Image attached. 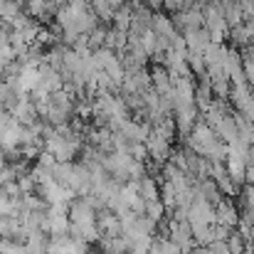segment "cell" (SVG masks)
Instances as JSON below:
<instances>
[{"label":"cell","mask_w":254,"mask_h":254,"mask_svg":"<svg viewBox=\"0 0 254 254\" xmlns=\"http://www.w3.org/2000/svg\"><path fill=\"white\" fill-rule=\"evenodd\" d=\"M146 151H148V161H156V163H168L170 153H173V143H168L166 138H161L158 133H148V138L143 141Z\"/></svg>","instance_id":"6da1fadb"},{"label":"cell","mask_w":254,"mask_h":254,"mask_svg":"<svg viewBox=\"0 0 254 254\" xmlns=\"http://www.w3.org/2000/svg\"><path fill=\"white\" fill-rule=\"evenodd\" d=\"M237 222H240V210H237V205H235L230 197H222L220 205L215 207V225H222V227H227V230H235Z\"/></svg>","instance_id":"7a4b0ae2"},{"label":"cell","mask_w":254,"mask_h":254,"mask_svg":"<svg viewBox=\"0 0 254 254\" xmlns=\"http://www.w3.org/2000/svg\"><path fill=\"white\" fill-rule=\"evenodd\" d=\"M96 230H99V237H119L121 235V222H119V215H114L111 210H99L96 212Z\"/></svg>","instance_id":"3957f363"},{"label":"cell","mask_w":254,"mask_h":254,"mask_svg":"<svg viewBox=\"0 0 254 254\" xmlns=\"http://www.w3.org/2000/svg\"><path fill=\"white\" fill-rule=\"evenodd\" d=\"M10 114H12V119H15L20 126H25V128H27V126H35V124L40 121L37 106L30 101V96H25V99H22V101H20V104H17L12 111H10Z\"/></svg>","instance_id":"277c9868"},{"label":"cell","mask_w":254,"mask_h":254,"mask_svg":"<svg viewBox=\"0 0 254 254\" xmlns=\"http://www.w3.org/2000/svg\"><path fill=\"white\" fill-rule=\"evenodd\" d=\"M133 188H136V195H138L143 202H156V200H161V180H158V178L143 175L141 180L133 183Z\"/></svg>","instance_id":"5b68a950"},{"label":"cell","mask_w":254,"mask_h":254,"mask_svg":"<svg viewBox=\"0 0 254 254\" xmlns=\"http://www.w3.org/2000/svg\"><path fill=\"white\" fill-rule=\"evenodd\" d=\"M151 32H153L158 40H166L168 45H170V37H173V35H178V32H175V27H173L170 15L168 12H163V10L153 12V17H151Z\"/></svg>","instance_id":"8992f818"},{"label":"cell","mask_w":254,"mask_h":254,"mask_svg":"<svg viewBox=\"0 0 254 254\" xmlns=\"http://www.w3.org/2000/svg\"><path fill=\"white\" fill-rule=\"evenodd\" d=\"M183 40H185V47H188V52H197V55H202L207 47H210V32L205 30V27H200V30H188V32H183Z\"/></svg>","instance_id":"52a82bcc"},{"label":"cell","mask_w":254,"mask_h":254,"mask_svg":"<svg viewBox=\"0 0 254 254\" xmlns=\"http://www.w3.org/2000/svg\"><path fill=\"white\" fill-rule=\"evenodd\" d=\"M5 166H7V158H5V153H2V151H0V170L5 168Z\"/></svg>","instance_id":"ba28073f"},{"label":"cell","mask_w":254,"mask_h":254,"mask_svg":"<svg viewBox=\"0 0 254 254\" xmlns=\"http://www.w3.org/2000/svg\"><path fill=\"white\" fill-rule=\"evenodd\" d=\"M84 254H101V252H99V250H94V247H89Z\"/></svg>","instance_id":"9c48e42d"}]
</instances>
